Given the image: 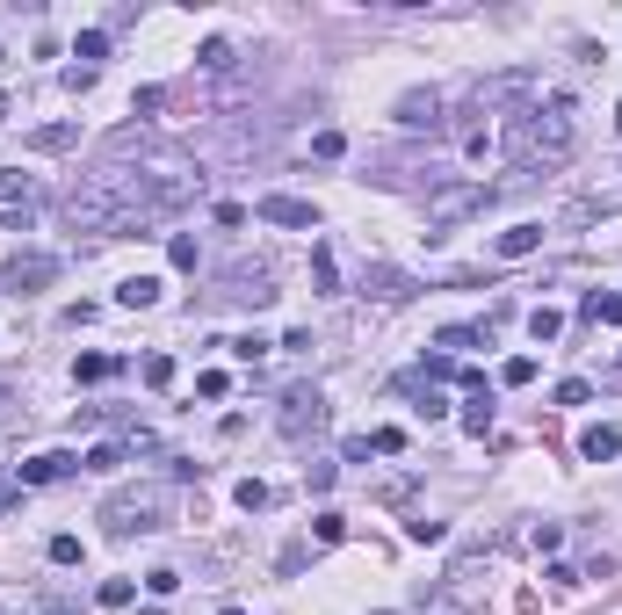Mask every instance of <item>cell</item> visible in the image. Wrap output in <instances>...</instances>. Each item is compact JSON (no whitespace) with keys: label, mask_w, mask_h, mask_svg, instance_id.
<instances>
[{"label":"cell","mask_w":622,"mask_h":615,"mask_svg":"<svg viewBox=\"0 0 622 615\" xmlns=\"http://www.w3.org/2000/svg\"><path fill=\"white\" fill-rule=\"evenodd\" d=\"M507 145L521 152L528 167H565L572 160V145H579V116H572V95H550V109H521L507 123Z\"/></svg>","instance_id":"cell-1"},{"label":"cell","mask_w":622,"mask_h":615,"mask_svg":"<svg viewBox=\"0 0 622 615\" xmlns=\"http://www.w3.org/2000/svg\"><path fill=\"white\" fill-rule=\"evenodd\" d=\"M167 521V500H160V485H123L102 500V529L109 536H152Z\"/></svg>","instance_id":"cell-2"},{"label":"cell","mask_w":622,"mask_h":615,"mask_svg":"<svg viewBox=\"0 0 622 615\" xmlns=\"http://www.w3.org/2000/svg\"><path fill=\"white\" fill-rule=\"evenodd\" d=\"M492 196H500V189H485V181H449V189H434V196H427V239H442L449 225H463V218L485 210Z\"/></svg>","instance_id":"cell-3"},{"label":"cell","mask_w":622,"mask_h":615,"mask_svg":"<svg viewBox=\"0 0 622 615\" xmlns=\"http://www.w3.org/2000/svg\"><path fill=\"white\" fill-rule=\"evenodd\" d=\"M536 95H543L536 73H492V80H478V116H521Z\"/></svg>","instance_id":"cell-4"},{"label":"cell","mask_w":622,"mask_h":615,"mask_svg":"<svg viewBox=\"0 0 622 615\" xmlns=\"http://www.w3.org/2000/svg\"><path fill=\"white\" fill-rule=\"evenodd\" d=\"M275 427H283L290 442L319 435V427H326V391H319V384H290V391H283V413H275Z\"/></svg>","instance_id":"cell-5"},{"label":"cell","mask_w":622,"mask_h":615,"mask_svg":"<svg viewBox=\"0 0 622 615\" xmlns=\"http://www.w3.org/2000/svg\"><path fill=\"white\" fill-rule=\"evenodd\" d=\"M225 297H232V304H254V312H261V304H275L268 261H232V268H225Z\"/></svg>","instance_id":"cell-6"},{"label":"cell","mask_w":622,"mask_h":615,"mask_svg":"<svg viewBox=\"0 0 622 615\" xmlns=\"http://www.w3.org/2000/svg\"><path fill=\"white\" fill-rule=\"evenodd\" d=\"M0 283H8L15 297H29V290H44V283H58V254H15L8 268H0Z\"/></svg>","instance_id":"cell-7"},{"label":"cell","mask_w":622,"mask_h":615,"mask_svg":"<svg viewBox=\"0 0 622 615\" xmlns=\"http://www.w3.org/2000/svg\"><path fill=\"white\" fill-rule=\"evenodd\" d=\"M254 218L290 225V232H319V203H304V196H261V203H254Z\"/></svg>","instance_id":"cell-8"},{"label":"cell","mask_w":622,"mask_h":615,"mask_svg":"<svg viewBox=\"0 0 622 615\" xmlns=\"http://www.w3.org/2000/svg\"><path fill=\"white\" fill-rule=\"evenodd\" d=\"M362 290L377 297V304H413V297H420V283H413L406 268H391V261H369V275H362Z\"/></svg>","instance_id":"cell-9"},{"label":"cell","mask_w":622,"mask_h":615,"mask_svg":"<svg viewBox=\"0 0 622 615\" xmlns=\"http://www.w3.org/2000/svg\"><path fill=\"white\" fill-rule=\"evenodd\" d=\"M73 471H87L73 449H44V456H29V464L15 471V485H58V478H73Z\"/></svg>","instance_id":"cell-10"},{"label":"cell","mask_w":622,"mask_h":615,"mask_svg":"<svg viewBox=\"0 0 622 615\" xmlns=\"http://www.w3.org/2000/svg\"><path fill=\"white\" fill-rule=\"evenodd\" d=\"M391 116L406 123V131H434V123H442V95H434V87H413V95H398Z\"/></svg>","instance_id":"cell-11"},{"label":"cell","mask_w":622,"mask_h":615,"mask_svg":"<svg viewBox=\"0 0 622 615\" xmlns=\"http://www.w3.org/2000/svg\"><path fill=\"white\" fill-rule=\"evenodd\" d=\"M536 246H543V225H507L500 239H492V254H500V261H521V254H536Z\"/></svg>","instance_id":"cell-12"},{"label":"cell","mask_w":622,"mask_h":615,"mask_svg":"<svg viewBox=\"0 0 622 615\" xmlns=\"http://www.w3.org/2000/svg\"><path fill=\"white\" fill-rule=\"evenodd\" d=\"M116 304H123V312H152V304H160V275H131V283H116Z\"/></svg>","instance_id":"cell-13"},{"label":"cell","mask_w":622,"mask_h":615,"mask_svg":"<svg viewBox=\"0 0 622 615\" xmlns=\"http://www.w3.org/2000/svg\"><path fill=\"white\" fill-rule=\"evenodd\" d=\"M579 456H586V464H608V456H622V427H586V435H579Z\"/></svg>","instance_id":"cell-14"},{"label":"cell","mask_w":622,"mask_h":615,"mask_svg":"<svg viewBox=\"0 0 622 615\" xmlns=\"http://www.w3.org/2000/svg\"><path fill=\"white\" fill-rule=\"evenodd\" d=\"M80 145V123H37L29 131V152H73Z\"/></svg>","instance_id":"cell-15"},{"label":"cell","mask_w":622,"mask_h":615,"mask_svg":"<svg viewBox=\"0 0 622 615\" xmlns=\"http://www.w3.org/2000/svg\"><path fill=\"white\" fill-rule=\"evenodd\" d=\"M579 319H586V326H622V290H608V297L594 290V297L579 304Z\"/></svg>","instance_id":"cell-16"},{"label":"cell","mask_w":622,"mask_h":615,"mask_svg":"<svg viewBox=\"0 0 622 615\" xmlns=\"http://www.w3.org/2000/svg\"><path fill=\"white\" fill-rule=\"evenodd\" d=\"M528 333H536V341H557V333H565V312H557V304H536V312H528Z\"/></svg>","instance_id":"cell-17"},{"label":"cell","mask_w":622,"mask_h":615,"mask_svg":"<svg viewBox=\"0 0 622 615\" xmlns=\"http://www.w3.org/2000/svg\"><path fill=\"white\" fill-rule=\"evenodd\" d=\"M311 283H319V297H333V290H340V268H333L326 246H311Z\"/></svg>","instance_id":"cell-18"},{"label":"cell","mask_w":622,"mask_h":615,"mask_svg":"<svg viewBox=\"0 0 622 615\" xmlns=\"http://www.w3.org/2000/svg\"><path fill=\"white\" fill-rule=\"evenodd\" d=\"M478 341H492V319H485V326H442V348H456V355L478 348Z\"/></svg>","instance_id":"cell-19"},{"label":"cell","mask_w":622,"mask_h":615,"mask_svg":"<svg viewBox=\"0 0 622 615\" xmlns=\"http://www.w3.org/2000/svg\"><path fill=\"white\" fill-rule=\"evenodd\" d=\"M406 391L420 398V413H427V420H442V413H449V406H442V391H434L427 377H406Z\"/></svg>","instance_id":"cell-20"},{"label":"cell","mask_w":622,"mask_h":615,"mask_svg":"<svg viewBox=\"0 0 622 615\" xmlns=\"http://www.w3.org/2000/svg\"><path fill=\"white\" fill-rule=\"evenodd\" d=\"M73 58H87V66H95V58H109V29H80V44H73Z\"/></svg>","instance_id":"cell-21"},{"label":"cell","mask_w":622,"mask_h":615,"mask_svg":"<svg viewBox=\"0 0 622 615\" xmlns=\"http://www.w3.org/2000/svg\"><path fill=\"white\" fill-rule=\"evenodd\" d=\"M196 66H203V73H225V66H232V44H225V37H210V44L196 51Z\"/></svg>","instance_id":"cell-22"},{"label":"cell","mask_w":622,"mask_h":615,"mask_svg":"<svg viewBox=\"0 0 622 615\" xmlns=\"http://www.w3.org/2000/svg\"><path fill=\"white\" fill-rule=\"evenodd\" d=\"M463 427H471V435H485V427H492V391H478L471 406H463Z\"/></svg>","instance_id":"cell-23"},{"label":"cell","mask_w":622,"mask_h":615,"mask_svg":"<svg viewBox=\"0 0 622 615\" xmlns=\"http://www.w3.org/2000/svg\"><path fill=\"white\" fill-rule=\"evenodd\" d=\"M109 369H116L109 355H80V362H73V377H80V384H102V377H109Z\"/></svg>","instance_id":"cell-24"},{"label":"cell","mask_w":622,"mask_h":615,"mask_svg":"<svg viewBox=\"0 0 622 615\" xmlns=\"http://www.w3.org/2000/svg\"><path fill=\"white\" fill-rule=\"evenodd\" d=\"M145 384L167 391V384H174V355H145Z\"/></svg>","instance_id":"cell-25"},{"label":"cell","mask_w":622,"mask_h":615,"mask_svg":"<svg viewBox=\"0 0 622 615\" xmlns=\"http://www.w3.org/2000/svg\"><path fill=\"white\" fill-rule=\"evenodd\" d=\"M500 384H514V391H521V384H536V355H514V362L500 369Z\"/></svg>","instance_id":"cell-26"},{"label":"cell","mask_w":622,"mask_h":615,"mask_svg":"<svg viewBox=\"0 0 622 615\" xmlns=\"http://www.w3.org/2000/svg\"><path fill=\"white\" fill-rule=\"evenodd\" d=\"M131 594H138L131 579H102V594H95V601H102V608H131Z\"/></svg>","instance_id":"cell-27"},{"label":"cell","mask_w":622,"mask_h":615,"mask_svg":"<svg viewBox=\"0 0 622 615\" xmlns=\"http://www.w3.org/2000/svg\"><path fill=\"white\" fill-rule=\"evenodd\" d=\"M586 398H594V384H586V377H565V384H557V406H586Z\"/></svg>","instance_id":"cell-28"},{"label":"cell","mask_w":622,"mask_h":615,"mask_svg":"<svg viewBox=\"0 0 622 615\" xmlns=\"http://www.w3.org/2000/svg\"><path fill=\"white\" fill-rule=\"evenodd\" d=\"M80 464H87V471H116V464H123V449H116V442H102V449H87Z\"/></svg>","instance_id":"cell-29"},{"label":"cell","mask_w":622,"mask_h":615,"mask_svg":"<svg viewBox=\"0 0 622 615\" xmlns=\"http://www.w3.org/2000/svg\"><path fill=\"white\" fill-rule=\"evenodd\" d=\"M333 478H340V464H304V485L311 492H333Z\"/></svg>","instance_id":"cell-30"},{"label":"cell","mask_w":622,"mask_h":615,"mask_svg":"<svg viewBox=\"0 0 622 615\" xmlns=\"http://www.w3.org/2000/svg\"><path fill=\"white\" fill-rule=\"evenodd\" d=\"M311 536H319V543H340V536H348V521H340V514H319V521H311Z\"/></svg>","instance_id":"cell-31"},{"label":"cell","mask_w":622,"mask_h":615,"mask_svg":"<svg viewBox=\"0 0 622 615\" xmlns=\"http://www.w3.org/2000/svg\"><path fill=\"white\" fill-rule=\"evenodd\" d=\"M167 254H174V268H196V239H189V232H174V239H167Z\"/></svg>","instance_id":"cell-32"},{"label":"cell","mask_w":622,"mask_h":615,"mask_svg":"<svg viewBox=\"0 0 622 615\" xmlns=\"http://www.w3.org/2000/svg\"><path fill=\"white\" fill-rule=\"evenodd\" d=\"M239 507H246V514H261V507H268V485H261V478H246V485H239Z\"/></svg>","instance_id":"cell-33"},{"label":"cell","mask_w":622,"mask_h":615,"mask_svg":"<svg viewBox=\"0 0 622 615\" xmlns=\"http://www.w3.org/2000/svg\"><path fill=\"white\" fill-rule=\"evenodd\" d=\"M51 565H80V536H51Z\"/></svg>","instance_id":"cell-34"},{"label":"cell","mask_w":622,"mask_h":615,"mask_svg":"<svg viewBox=\"0 0 622 615\" xmlns=\"http://www.w3.org/2000/svg\"><path fill=\"white\" fill-rule=\"evenodd\" d=\"M311 152H319V160H340V152H348V138H340V131H319V138H311Z\"/></svg>","instance_id":"cell-35"},{"label":"cell","mask_w":622,"mask_h":615,"mask_svg":"<svg viewBox=\"0 0 622 615\" xmlns=\"http://www.w3.org/2000/svg\"><path fill=\"white\" fill-rule=\"evenodd\" d=\"M369 449H377V456H398V449H406V435H398V427H377V435H369Z\"/></svg>","instance_id":"cell-36"},{"label":"cell","mask_w":622,"mask_h":615,"mask_svg":"<svg viewBox=\"0 0 622 615\" xmlns=\"http://www.w3.org/2000/svg\"><path fill=\"white\" fill-rule=\"evenodd\" d=\"M406 536H413V543H442V521H427V514H420V521H406Z\"/></svg>","instance_id":"cell-37"},{"label":"cell","mask_w":622,"mask_h":615,"mask_svg":"<svg viewBox=\"0 0 622 615\" xmlns=\"http://www.w3.org/2000/svg\"><path fill=\"white\" fill-rule=\"evenodd\" d=\"M145 587H152V594H160V601H167V594L181 587V572H167V565H160V572H145Z\"/></svg>","instance_id":"cell-38"},{"label":"cell","mask_w":622,"mask_h":615,"mask_svg":"<svg viewBox=\"0 0 622 615\" xmlns=\"http://www.w3.org/2000/svg\"><path fill=\"white\" fill-rule=\"evenodd\" d=\"M225 348H232L239 362H261V355H268V341H254V333H246V341H225Z\"/></svg>","instance_id":"cell-39"},{"label":"cell","mask_w":622,"mask_h":615,"mask_svg":"<svg viewBox=\"0 0 622 615\" xmlns=\"http://www.w3.org/2000/svg\"><path fill=\"white\" fill-rule=\"evenodd\" d=\"M0 196H22V203H29V181H22L15 167H0Z\"/></svg>","instance_id":"cell-40"},{"label":"cell","mask_w":622,"mask_h":615,"mask_svg":"<svg viewBox=\"0 0 622 615\" xmlns=\"http://www.w3.org/2000/svg\"><path fill=\"white\" fill-rule=\"evenodd\" d=\"M15 500H22V485H15V478H0V514H8Z\"/></svg>","instance_id":"cell-41"},{"label":"cell","mask_w":622,"mask_h":615,"mask_svg":"<svg viewBox=\"0 0 622 615\" xmlns=\"http://www.w3.org/2000/svg\"><path fill=\"white\" fill-rule=\"evenodd\" d=\"M608 384H622V362H615V369H608Z\"/></svg>","instance_id":"cell-42"},{"label":"cell","mask_w":622,"mask_h":615,"mask_svg":"<svg viewBox=\"0 0 622 615\" xmlns=\"http://www.w3.org/2000/svg\"><path fill=\"white\" fill-rule=\"evenodd\" d=\"M225 615H246V608H239V601H225Z\"/></svg>","instance_id":"cell-43"},{"label":"cell","mask_w":622,"mask_h":615,"mask_svg":"<svg viewBox=\"0 0 622 615\" xmlns=\"http://www.w3.org/2000/svg\"><path fill=\"white\" fill-rule=\"evenodd\" d=\"M0 123H8V95H0Z\"/></svg>","instance_id":"cell-44"},{"label":"cell","mask_w":622,"mask_h":615,"mask_svg":"<svg viewBox=\"0 0 622 615\" xmlns=\"http://www.w3.org/2000/svg\"><path fill=\"white\" fill-rule=\"evenodd\" d=\"M615 131H622V109H615Z\"/></svg>","instance_id":"cell-45"},{"label":"cell","mask_w":622,"mask_h":615,"mask_svg":"<svg viewBox=\"0 0 622 615\" xmlns=\"http://www.w3.org/2000/svg\"><path fill=\"white\" fill-rule=\"evenodd\" d=\"M0 406H8V391H0Z\"/></svg>","instance_id":"cell-46"}]
</instances>
